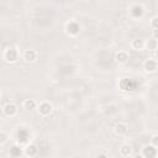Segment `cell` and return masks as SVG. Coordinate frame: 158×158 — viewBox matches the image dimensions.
Segmentation results:
<instances>
[{
    "label": "cell",
    "instance_id": "6da1fadb",
    "mask_svg": "<svg viewBox=\"0 0 158 158\" xmlns=\"http://www.w3.org/2000/svg\"><path fill=\"white\" fill-rule=\"evenodd\" d=\"M17 58H19V52H17L16 48L9 47V48L5 49V52H4V59H5L6 62H9V63H15V62L17 60Z\"/></svg>",
    "mask_w": 158,
    "mask_h": 158
},
{
    "label": "cell",
    "instance_id": "7a4b0ae2",
    "mask_svg": "<svg viewBox=\"0 0 158 158\" xmlns=\"http://www.w3.org/2000/svg\"><path fill=\"white\" fill-rule=\"evenodd\" d=\"M65 32L69 35V36H77L79 32H80V26L77 21H69L67 25H65Z\"/></svg>",
    "mask_w": 158,
    "mask_h": 158
},
{
    "label": "cell",
    "instance_id": "3957f363",
    "mask_svg": "<svg viewBox=\"0 0 158 158\" xmlns=\"http://www.w3.org/2000/svg\"><path fill=\"white\" fill-rule=\"evenodd\" d=\"M53 111V105L49 101H43L38 105V112L41 116H48Z\"/></svg>",
    "mask_w": 158,
    "mask_h": 158
},
{
    "label": "cell",
    "instance_id": "277c9868",
    "mask_svg": "<svg viewBox=\"0 0 158 158\" xmlns=\"http://www.w3.org/2000/svg\"><path fill=\"white\" fill-rule=\"evenodd\" d=\"M23 59L27 63H35L38 59V52L35 49H26L23 52Z\"/></svg>",
    "mask_w": 158,
    "mask_h": 158
},
{
    "label": "cell",
    "instance_id": "5b68a950",
    "mask_svg": "<svg viewBox=\"0 0 158 158\" xmlns=\"http://www.w3.org/2000/svg\"><path fill=\"white\" fill-rule=\"evenodd\" d=\"M143 11H144V9H143V6H142L141 4H133V5L130 7V14H131V16H132L133 19H139V17H142Z\"/></svg>",
    "mask_w": 158,
    "mask_h": 158
},
{
    "label": "cell",
    "instance_id": "8992f818",
    "mask_svg": "<svg viewBox=\"0 0 158 158\" xmlns=\"http://www.w3.org/2000/svg\"><path fill=\"white\" fill-rule=\"evenodd\" d=\"M127 131H128V126H127V123H125V122H117V123L114 126V132H115V135H117V136H123V135L127 133Z\"/></svg>",
    "mask_w": 158,
    "mask_h": 158
},
{
    "label": "cell",
    "instance_id": "52a82bcc",
    "mask_svg": "<svg viewBox=\"0 0 158 158\" xmlns=\"http://www.w3.org/2000/svg\"><path fill=\"white\" fill-rule=\"evenodd\" d=\"M142 156H143V158H156L157 157V148L153 147L152 144H148L143 148Z\"/></svg>",
    "mask_w": 158,
    "mask_h": 158
},
{
    "label": "cell",
    "instance_id": "ba28073f",
    "mask_svg": "<svg viewBox=\"0 0 158 158\" xmlns=\"http://www.w3.org/2000/svg\"><path fill=\"white\" fill-rule=\"evenodd\" d=\"M143 67H144V70L147 73H154L157 70V68H158V64H157V60L156 59L149 58V59H147L144 62V65Z\"/></svg>",
    "mask_w": 158,
    "mask_h": 158
},
{
    "label": "cell",
    "instance_id": "9c48e42d",
    "mask_svg": "<svg viewBox=\"0 0 158 158\" xmlns=\"http://www.w3.org/2000/svg\"><path fill=\"white\" fill-rule=\"evenodd\" d=\"M4 114L6 115V116H15L16 114H17V106H16V104H14V102H7L5 106H4Z\"/></svg>",
    "mask_w": 158,
    "mask_h": 158
},
{
    "label": "cell",
    "instance_id": "30bf717a",
    "mask_svg": "<svg viewBox=\"0 0 158 158\" xmlns=\"http://www.w3.org/2000/svg\"><path fill=\"white\" fill-rule=\"evenodd\" d=\"M22 106H23V109H25L26 111H32V110H35V109L37 107V102H36V100H33V99H26V100L23 101Z\"/></svg>",
    "mask_w": 158,
    "mask_h": 158
},
{
    "label": "cell",
    "instance_id": "8fae6325",
    "mask_svg": "<svg viewBox=\"0 0 158 158\" xmlns=\"http://www.w3.org/2000/svg\"><path fill=\"white\" fill-rule=\"evenodd\" d=\"M131 47H132V49H135V51H141V49L144 48V41L141 40V38H135V40H132V42H131Z\"/></svg>",
    "mask_w": 158,
    "mask_h": 158
},
{
    "label": "cell",
    "instance_id": "7c38bea8",
    "mask_svg": "<svg viewBox=\"0 0 158 158\" xmlns=\"http://www.w3.org/2000/svg\"><path fill=\"white\" fill-rule=\"evenodd\" d=\"M115 59H116V62L117 63H126L127 60H128V54H127V52H125V51H118L117 53H116V56H115Z\"/></svg>",
    "mask_w": 158,
    "mask_h": 158
},
{
    "label": "cell",
    "instance_id": "4fadbf2b",
    "mask_svg": "<svg viewBox=\"0 0 158 158\" xmlns=\"http://www.w3.org/2000/svg\"><path fill=\"white\" fill-rule=\"evenodd\" d=\"M37 152H38L37 146L36 144H32V143L31 144H27L26 148H25V154L28 156V157H35L37 154Z\"/></svg>",
    "mask_w": 158,
    "mask_h": 158
},
{
    "label": "cell",
    "instance_id": "5bb4252c",
    "mask_svg": "<svg viewBox=\"0 0 158 158\" xmlns=\"http://www.w3.org/2000/svg\"><path fill=\"white\" fill-rule=\"evenodd\" d=\"M120 154L123 157H130L132 154V146L131 144H122L120 148Z\"/></svg>",
    "mask_w": 158,
    "mask_h": 158
},
{
    "label": "cell",
    "instance_id": "9a60e30c",
    "mask_svg": "<svg viewBox=\"0 0 158 158\" xmlns=\"http://www.w3.org/2000/svg\"><path fill=\"white\" fill-rule=\"evenodd\" d=\"M144 47H146L148 51L154 52V51L157 49V47H158V43H157V41H156V40L151 38V40H148L147 42H144Z\"/></svg>",
    "mask_w": 158,
    "mask_h": 158
},
{
    "label": "cell",
    "instance_id": "2e32d148",
    "mask_svg": "<svg viewBox=\"0 0 158 158\" xmlns=\"http://www.w3.org/2000/svg\"><path fill=\"white\" fill-rule=\"evenodd\" d=\"M21 154H22V149H21L19 146H12V147H11V149H10V156L19 158Z\"/></svg>",
    "mask_w": 158,
    "mask_h": 158
},
{
    "label": "cell",
    "instance_id": "e0dca14e",
    "mask_svg": "<svg viewBox=\"0 0 158 158\" xmlns=\"http://www.w3.org/2000/svg\"><path fill=\"white\" fill-rule=\"evenodd\" d=\"M149 26L152 27V30H158V16H153L151 19Z\"/></svg>",
    "mask_w": 158,
    "mask_h": 158
},
{
    "label": "cell",
    "instance_id": "ac0fdd59",
    "mask_svg": "<svg viewBox=\"0 0 158 158\" xmlns=\"http://www.w3.org/2000/svg\"><path fill=\"white\" fill-rule=\"evenodd\" d=\"M7 139H9V135H7L5 131H0V144L6 143Z\"/></svg>",
    "mask_w": 158,
    "mask_h": 158
},
{
    "label": "cell",
    "instance_id": "d6986e66",
    "mask_svg": "<svg viewBox=\"0 0 158 158\" xmlns=\"http://www.w3.org/2000/svg\"><path fill=\"white\" fill-rule=\"evenodd\" d=\"M151 144L153 146V147H158V135H153L152 136V138H151Z\"/></svg>",
    "mask_w": 158,
    "mask_h": 158
},
{
    "label": "cell",
    "instance_id": "ffe728a7",
    "mask_svg": "<svg viewBox=\"0 0 158 158\" xmlns=\"http://www.w3.org/2000/svg\"><path fill=\"white\" fill-rule=\"evenodd\" d=\"M157 31H158V30H153V40H156V41L158 40V33H157Z\"/></svg>",
    "mask_w": 158,
    "mask_h": 158
},
{
    "label": "cell",
    "instance_id": "44dd1931",
    "mask_svg": "<svg viewBox=\"0 0 158 158\" xmlns=\"http://www.w3.org/2000/svg\"><path fill=\"white\" fill-rule=\"evenodd\" d=\"M132 158H143V156L142 154H135Z\"/></svg>",
    "mask_w": 158,
    "mask_h": 158
},
{
    "label": "cell",
    "instance_id": "7402d4cb",
    "mask_svg": "<svg viewBox=\"0 0 158 158\" xmlns=\"http://www.w3.org/2000/svg\"><path fill=\"white\" fill-rule=\"evenodd\" d=\"M96 158H107V156H105V154H99Z\"/></svg>",
    "mask_w": 158,
    "mask_h": 158
},
{
    "label": "cell",
    "instance_id": "603a6c76",
    "mask_svg": "<svg viewBox=\"0 0 158 158\" xmlns=\"http://www.w3.org/2000/svg\"><path fill=\"white\" fill-rule=\"evenodd\" d=\"M9 158H16V157H12V156H9Z\"/></svg>",
    "mask_w": 158,
    "mask_h": 158
},
{
    "label": "cell",
    "instance_id": "cb8c5ba5",
    "mask_svg": "<svg viewBox=\"0 0 158 158\" xmlns=\"http://www.w3.org/2000/svg\"><path fill=\"white\" fill-rule=\"evenodd\" d=\"M0 98H1V94H0Z\"/></svg>",
    "mask_w": 158,
    "mask_h": 158
}]
</instances>
